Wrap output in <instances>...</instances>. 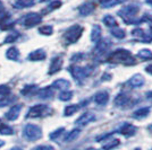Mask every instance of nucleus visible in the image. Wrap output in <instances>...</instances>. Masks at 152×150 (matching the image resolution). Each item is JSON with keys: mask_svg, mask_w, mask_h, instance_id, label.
I'll use <instances>...</instances> for the list:
<instances>
[{"mask_svg": "<svg viewBox=\"0 0 152 150\" xmlns=\"http://www.w3.org/2000/svg\"><path fill=\"white\" fill-rule=\"evenodd\" d=\"M109 62L114 63H124V64H134L135 63V59L133 56L131 54L129 51L125 50V49H118L115 52H113L110 56L108 58Z\"/></svg>", "mask_w": 152, "mask_h": 150, "instance_id": "nucleus-1", "label": "nucleus"}, {"mask_svg": "<svg viewBox=\"0 0 152 150\" xmlns=\"http://www.w3.org/2000/svg\"><path fill=\"white\" fill-rule=\"evenodd\" d=\"M83 31H84V28L81 25L70 26L69 28L65 32V34H64V38H65L66 43L73 44L75 43V42H77L80 40V38L82 36Z\"/></svg>", "mask_w": 152, "mask_h": 150, "instance_id": "nucleus-2", "label": "nucleus"}, {"mask_svg": "<svg viewBox=\"0 0 152 150\" xmlns=\"http://www.w3.org/2000/svg\"><path fill=\"white\" fill-rule=\"evenodd\" d=\"M23 137L30 141H35L42 137V130L35 124H26L23 129Z\"/></svg>", "mask_w": 152, "mask_h": 150, "instance_id": "nucleus-3", "label": "nucleus"}, {"mask_svg": "<svg viewBox=\"0 0 152 150\" xmlns=\"http://www.w3.org/2000/svg\"><path fill=\"white\" fill-rule=\"evenodd\" d=\"M68 70L70 71L72 76L74 77V79L77 80L78 82L84 80L92 72V70H91L90 67H78V66H70Z\"/></svg>", "mask_w": 152, "mask_h": 150, "instance_id": "nucleus-4", "label": "nucleus"}, {"mask_svg": "<svg viewBox=\"0 0 152 150\" xmlns=\"http://www.w3.org/2000/svg\"><path fill=\"white\" fill-rule=\"evenodd\" d=\"M50 113V108L47 105H35V106H32L30 108V111L26 114V118L28 119H35V118H42V116H45L47 114Z\"/></svg>", "mask_w": 152, "mask_h": 150, "instance_id": "nucleus-5", "label": "nucleus"}, {"mask_svg": "<svg viewBox=\"0 0 152 150\" xmlns=\"http://www.w3.org/2000/svg\"><path fill=\"white\" fill-rule=\"evenodd\" d=\"M41 20H42V17H41L39 14L30 13L23 17L22 24H23V26L26 27V28H31V27H34V26H37L38 24H40Z\"/></svg>", "mask_w": 152, "mask_h": 150, "instance_id": "nucleus-6", "label": "nucleus"}, {"mask_svg": "<svg viewBox=\"0 0 152 150\" xmlns=\"http://www.w3.org/2000/svg\"><path fill=\"white\" fill-rule=\"evenodd\" d=\"M139 10H140L139 5H129V6H126V7H124V8H121L117 14H118L119 16H121L124 19L133 18V16H135L136 14L139 13Z\"/></svg>", "mask_w": 152, "mask_h": 150, "instance_id": "nucleus-7", "label": "nucleus"}, {"mask_svg": "<svg viewBox=\"0 0 152 150\" xmlns=\"http://www.w3.org/2000/svg\"><path fill=\"white\" fill-rule=\"evenodd\" d=\"M95 120V115L93 114L92 112H86L82 114L78 119L76 120V124L77 125H81V126H84V125L89 124L90 122H92V121H94Z\"/></svg>", "mask_w": 152, "mask_h": 150, "instance_id": "nucleus-8", "label": "nucleus"}, {"mask_svg": "<svg viewBox=\"0 0 152 150\" xmlns=\"http://www.w3.org/2000/svg\"><path fill=\"white\" fill-rule=\"evenodd\" d=\"M63 67V58L61 56H55L50 63V68H49V75H53L58 72Z\"/></svg>", "mask_w": 152, "mask_h": 150, "instance_id": "nucleus-9", "label": "nucleus"}, {"mask_svg": "<svg viewBox=\"0 0 152 150\" xmlns=\"http://www.w3.org/2000/svg\"><path fill=\"white\" fill-rule=\"evenodd\" d=\"M121 134L125 136V137H129V136H133L135 131H136V128L134 125L129 124V123H124L121 125V128L117 130Z\"/></svg>", "mask_w": 152, "mask_h": 150, "instance_id": "nucleus-10", "label": "nucleus"}, {"mask_svg": "<svg viewBox=\"0 0 152 150\" xmlns=\"http://www.w3.org/2000/svg\"><path fill=\"white\" fill-rule=\"evenodd\" d=\"M129 103H131V97L126 93H121L119 95H117V97L115 98V104L119 107L127 106Z\"/></svg>", "mask_w": 152, "mask_h": 150, "instance_id": "nucleus-11", "label": "nucleus"}, {"mask_svg": "<svg viewBox=\"0 0 152 150\" xmlns=\"http://www.w3.org/2000/svg\"><path fill=\"white\" fill-rule=\"evenodd\" d=\"M22 110V105H14L13 107L9 108V111L6 113V119L8 121H15L18 118L19 113Z\"/></svg>", "mask_w": 152, "mask_h": 150, "instance_id": "nucleus-12", "label": "nucleus"}, {"mask_svg": "<svg viewBox=\"0 0 152 150\" xmlns=\"http://www.w3.org/2000/svg\"><path fill=\"white\" fill-rule=\"evenodd\" d=\"M94 10V4L93 2H85L78 7V12L82 16H89L90 14L93 13Z\"/></svg>", "mask_w": 152, "mask_h": 150, "instance_id": "nucleus-13", "label": "nucleus"}, {"mask_svg": "<svg viewBox=\"0 0 152 150\" xmlns=\"http://www.w3.org/2000/svg\"><path fill=\"white\" fill-rule=\"evenodd\" d=\"M128 85L131 86V87H141V86H143L144 85V77L142 75H134L131 79H129V81H128Z\"/></svg>", "mask_w": 152, "mask_h": 150, "instance_id": "nucleus-14", "label": "nucleus"}, {"mask_svg": "<svg viewBox=\"0 0 152 150\" xmlns=\"http://www.w3.org/2000/svg\"><path fill=\"white\" fill-rule=\"evenodd\" d=\"M109 100V94L107 92H99L94 95V102L99 105H106Z\"/></svg>", "mask_w": 152, "mask_h": 150, "instance_id": "nucleus-15", "label": "nucleus"}, {"mask_svg": "<svg viewBox=\"0 0 152 150\" xmlns=\"http://www.w3.org/2000/svg\"><path fill=\"white\" fill-rule=\"evenodd\" d=\"M47 54L43 50H37L33 51L28 54V60L31 61H41V60H45Z\"/></svg>", "mask_w": 152, "mask_h": 150, "instance_id": "nucleus-16", "label": "nucleus"}, {"mask_svg": "<svg viewBox=\"0 0 152 150\" xmlns=\"http://www.w3.org/2000/svg\"><path fill=\"white\" fill-rule=\"evenodd\" d=\"M132 35H134L135 38H137L140 41H144V42H149L151 41V38L150 35H148L141 28H135L133 32H132Z\"/></svg>", "mask_w": 152, "mask_h": 150, "instance_id": "nucleus-17", "label": "nucleus"}, {"mask_svg": "<svg viewBox=\"0 0 152 150\" xmlns=\"http://www.w3.org/2000/svg\"><path fill=\"white\" fill-rule=\"evenodd\" d=\"M53 96V89L51 87H45L38 92V97L41 100H49Z\"/></svg>", "mask_w": 152, "mask_h": 150, "instance_id": "nucleus-18", "label": "nucleus"}, {"mask_svg": "<svg viewBox=\"0 0 152 150\" xmlns=\"http://www.w3.org/2000/svg\"><path fill=\"white\" fill-rule=\"evenodd\" d=\"M110 41L109 40H100L96 45H95V50L98 51L99 53H103L110 48Z\"/></svg>", "mask_w": 152, "mask_h": 150, "instance_id": "nucleus-19", "label": "nucleus"}, {"mask_svg": "<svg viewBox=\"0 0 152 150\" xmlns=\"http://www.w3.org/2000/svg\"><path fill=\"white\" fill-rule=\"evenodd\" d=\"M52 87L57 88V89H61V90H66L70 87V82L66 79H57L52 84Z\"/></svg>", "mask_w": 152, "mask_h": 150, "instance_id": "nucleus-20", "label": "nucleus"}, {"mask_svg": "<svg viewBox=\"0 0 152 150\" xmlns=\"http://www.w3.org/2000/svg\"><path fill=\"white\" fill-rule=\"evenodd\" d=\"M101 27L99 25H94L93 28H92V33H91V40L94 42V43H98L100 40H101Z\"/></svg>", "mask_w": 152, "mask_h": 150, "instance_id": "nucleus-21", "label": "nucleus"}, {"mask_svg": "<svg viewBox=\"0 0 152 150\" xmlns=\"http://www.w3.org/2000/svg\"><path fill=\"white\" fill-rule=\"evenodd\" d=\"M149 113H150V108H149V107H142V108L136 110V111L133 113V118L136 120L144 119V118L148 116Z\"/></svg>", "mask_w": 152, "mask_h": 150, "instance_id": "nucleus-22", "label": "nucleus"}, {"mask_svg": "<svg viewBox=\"0 0 152 150\" xmlns=\"http://www.w3.org/2000/svg\"><path fill=\"white\" fill-rule=\"evenodd\" d=\"M13 26H14V23H13V20H12V18H10V15L5 17V18L0 19V28H1L2 31L9 30V28H12Z\"/></svg>", "mask_w": 152, "mask_h": 150, "instance_id": "nucleus-23", "label": "nucleus"}, {"mask_svg": "<svg viewBox=\"0 0 152 150\" xmlns=\"http://www.w3.org/2000/svg\"><path fill=\"white\" fill-rule=\"evenodd\" d=\"M34 5V0H15L14 6L16 8H27Z\"/></svg>", "mask_w": 152, "mask_h": 150, "instance_id": "nucleus-24", "label": "nucleus"}, {"mask_svg": "<svg viewBox=\"0 0 152 150\" xmlns=\"http://www.w3.org/2000/svg\"><path fill=\"white\" fill-rule=\"evenodd\" d=\"M102 22H103V24L107 26V27H117V22H116V19L111 16V15H106V16H103V18H102Z\"/></svg>", "mask_w": 152, "mask_h": 150, "instance_id": "nucleus-25", "label": "nucleus"}, {"mask_svg": "<svg viewBox=\"0 0 152 150\" xmlns=\"http://www.w3.org/2000/svg\"><path fill=\"white\" fill-rule=\"evenodd\" d=\"M13 133H14V130L12 126L0 122V134H2V136H12Z\"/></svg>", "mask_w": 152, "mask_h": 150, "instance_id": "nucleus-26", "label": "nucleus"}, {"mask_svg": "<svg viewBox=\"0 0 152 150\" xmlns=\"http://www.w3.org/2000/svg\"><path fill=\"white\" fill-rule=\"evenodd\" d=\"M6 56L9 60H17L19 56V52L16 48H10V49L7 50Z\"/></svg>", "mask_w": 152, "mask_h": 150, "instance_id": "nucleus-27", "label": "nucleus"}, {"mask_svg": "<svg viewBox=\"0 0 152 150\" xmlns=\"http://www.w3.org/2000/svg\"><path fill=\"white\" fill-rule=\"evenodd\" d=\"M137 56L142 60H152V51L148 50V49H142V50L139 51Z\"/></svg>", "mask_w": 152, "mask_h": 150, "instance_id": "nucleus-28", "label": "nucleus"}, {"mask_svg": "<svg viewBox=\"0 0 152 150\" xmlns=\"http://www.w3.org/2000/svg\"><path fill=\"white\" fill-rule=\"evenodd\" d=\"M110 33H111V35L115 36L116 38H125V31H124V30H121V28H119V27H114Z\"/></svg>", "mask_w": 152, "mask_h": 150, "instance_id": "nucleus-29", "label": "nucleus"}, {"mask_svg": "<svg viewBox=\"0 0 152 150\" xmlns=\"http://www.w3.org/2000/svg\"><path fill=\"white\" fill-rule=\"evenodd\" d=\"M78 105H69V106L65 107V111H64V114H65V116H70V115H73L74 113H76L78 111Z\"/></svg>", "mask_w": 152, "mask_h": 150, "instance_id": "nucleus-30", "label": "nucleus"}, {"mask_svg": "<svg viewBox=\"0 0 152 150\" xmlns=\"http://www.w3.org/2000/svg\"><path fill=\"white\" fill-rule=\"evenodd\" d=\"M80 130L78 129H75V130H73V131H70L66 137H65V141L66 142H70V141H73V140H75L76 138L78 137V134H80Z\"/></svg>", "mask_w": 152, "mask_h": 150, "instance_id": "nucleus-31", "label": "nucleus"}, {"mask_svg": "<svg viewBox=\"0 0 152 150\" xmlns=\"http://www.w3.org/2000/svg\"><path fill=\"white\" fill-rule=\"evenodd\" d=\"M52 32H53V28H52V26H50V25L41 26V27L39 28V33L42 34V35H51Z\"/></svg>", "mask_w": 152, "mask_h": 150, "instance_id": "nucleus-32", "label": "nucleus"}, {"mask_svg": "<svg viewBox=\"0 0 152 150\" xmlns=\"http://www.w3.org/2000/svg\"><path fill=\"white\" fill-rule=\"evenodd\" d=\"M72 97H73V92H70V90H63V92L59 94V100H64V102L69 100Z\"/></svg>", "mask_w": 152, "mask_h": 150, "instance_id": "nucleus-33", "label": "nucleus"}, {"mask_svg": "<svg viewBox=\"0 0 152 150\" xmlns=\"http://www.w3.org/2000/svg\"><path fill=\"white\" fill-rule=\"evenodd\" d=\"M19 38V33L18 32H14L12 34H9L6 38H5V41H4V43H13L15 42L17 38Z\"/></svg>", "mask_w": 152, "mask_h": 150, "instance_id": "nucleus-34", "label": "nucleus"}, {"mask_svg": "<svg viewBox=\"0 0 152 150\" xmlns=\"http://www.w3.org/2000/svg\"><path fill=\"white\" fill-rule=\"evenodd\" d=\"M15 100H16L15 97H4V98H0V107L7 106V105L12 104Z\"/></svg>", "mask_w": 152, "mask_h": 150, "instance_id": "nucleus-35", "label": "nucleus"}, {"mask_svg": "<svg viewBox=\"0 0 152 150\" xmlns=\"http://www.w3.org/2000/svg\"><path fill=\"white\" fill-rule=\"evenodd\" d=\"M60 6H61V1H59V0H56V1L51 2L50 5L48 6V9H47V10H45L43 13H49V12H52V10H55V9L59 8Z\"/></svg>", "mask_w": 152, "mask_h": 150, "instance_id": "nucleus-36", "label": "nucleus"}, {"mask_svg": "<svg viewBox=\"0 0 152 150\" xmlns=\"http://www.w3.org/2000/svg\"><path fill=\"white\" fill-rule=\"evenodd\" d=\"M64 132H65V129H64V128H59V129H57L56 131H53L52 133H51L50 139H51V140H56L57 138H59L61 134H63Z\"/></svg>", "mask_w": 152, "mask_h": 150, "instance_id": "nucleus-37", "label": "nucleus"}, {"mask_svg": "<svg viewBox=\"0 0 152 150\" xmlns=\"http://www.w3.org/2000/svg\"><path fill=\"white\" fill-rule=\"evenodd\" d=\"M35 88H37V86L35 85H30V86H25V87L22 89V94L23 95H28L31 94V93H33L34 90H35Z\"/></svg>", "mask_w": 152, "mask_h": 150, "instance_id": "nucleus-38", "label": "nucleus"}, {"mask_svg": "<svg viewBox=\"0 0 152 150\" xmlns=\"http://www.w3.org/2000/svg\"><path fill=\"white\" fill-rule=\"evenodd\" d=\"M10 94V89L8 86H5V85H1L0 86V96H6V95Z\"/></svg>", "mask_w": 152, "mask_h": 150, "instance_id": "nucleus-39", "label": "nucleus"}, {"mask_svg": "<svg viewBox=\"0 0 152 150\" xmlns=\"http://www.w3.org/2000/svg\"><path fill=\"white\" fill-rule=\"evenodd\" d=\"M118 144H119V140L116 139V140H114L113 142H110L109 144H106V146H104V149L109 150V149H111V148H115V147L118 146Z\"/></svg>", "mask_w": 152, "mask_h": 150, "instance_id": "nucleus-40", "label": "nucleus"}, {"mask_svg": "<svg viewBox=\"0 0 152 150\" xmlns=\"http://www.w3.org/2000/svg\"><path fill=\"white\" fill-rule=\"evenodd\" d=\"M83 58H84V56H83L82 53H76V54H74V56H72V61L73 62H78L80 60H82Z\"/></svg>", "mask_w": 152, "mask_h": 150, "instance_id": "nucleus-41", "label": "nucleus"}, {"mask_svg": "<svg viewBox=\"0 0 152 150\" xmlns=\"http://www.w3.org/2000/svg\"><path fill=\"white\" fill-rule=\"evenodd\" d=\"M34 150H55L52 146H39Z\"/></svg>", "mask_w": 152, "mask_h": 150, "instance_id": "nucleus-42", "label": "nucleus"}, {"mask_svg": "<svg viewBox=\"0 0 152 150\" xmlns=\"http://www.w3.org/2000/svg\"><path fill=\"white\" fill-rule=\"evenodd\" d=\"M145 71L148 72V74H151V75H152V64H150V66L145 67Z\"/></svg>", "mask_w": 152, "mask_h": 150, "instance_id": "nucleus-43", "label": "nucleus"}, {"mask_svg": "<svg viewBox=\"0 0 152 150\" xmlns=\"http://www.w3.org/2000/svg\"><path fill=\"white\" fill-rule=\"evenodd\" d=\"M146 97H148V98H151L152 100V90L151 92H148V93H146Z\"/></svg>", "mask_w": 152, "mask_h": 150, "instance_id": "nucleus-44", "label": "nucleus"}, {"mask_svg": "<svg viewBox=\"0 0 152 150\" xmlns=\"http://www.w3.org/2000/svg\"><path fill=\"white\" fill-rule=\"evenodd\" d=\"M9 150H23V149H22L20 147H13L12 149H9Z\"/></svg>", "mask_w": 152, "mask_h": 150, "instance_id": "nucleus-45", "label": "nucleus"}, {"mask_svg": "<svg viewBox=\"0 0 152 150\" xmlns=\"http://www.w3.org/2000/svg\"><path fill=\"white\" fill-rule=\"evenodd\" d=\"M4 144H5V141H2V140H0V148H1V147H2Z\"/></svg>", "mask_w": 152, "mask_h": 150, "instance_id": "nucleus-46", "label": "nucleus"}, {"mask_svg": "<svg viewBox=\"0 0 152 150\" xmlns=\"http://www.w3.org/2000/svg\"><path fill=\"white\" fill-rule=\"evenodd\" d=\"M146 2L150 4V5H152V0H146Z\"/></svg>", "mask_w": 152, "mask_h": 150, "instance_id": "nucleus-47", "label": "nucleus"}, {"mask_svg": "<svg viewBox=\"0 0 152 150\" xmlns=\"http://www.w3.org/2000/svg\"><path fill=\"white\" fill-rule=\"evenodd\" d=\"M100 1H101L102 4H103V2H106V1H108V0H100Z\"/></svg>", "mask_w": 152, "mask_h": 150, "instance_id": "nucleus-48", "label": "nucleus"}, {"mask_svg": "<svg viewBox=\"0 0 152 150\" xmlns=\"http://www.w3.org/2000/svg\"><path fill=\"white\" fill-rule=\"evenodd\" d=\"M45 1H47V0H40V2H45Z\"/></svg>", "mask_w": 152, "mask_h": 150, "instance_id": "nucleus-49", "label": "nucleus"}, {"mask_svg": "<svg viewBox=\"0 0 152 150\" xmlns=\"http://www.w3.org/2000/svg\"><path fill=\"white\" fill-rule=\"evenodd\" d=\"M136 150H140V149H136Z\"/></svg>", "mask_w": 152, "mask_h": 150, "instance_id": "nucleus-50", "label": "nucleus"}]
</instances>
